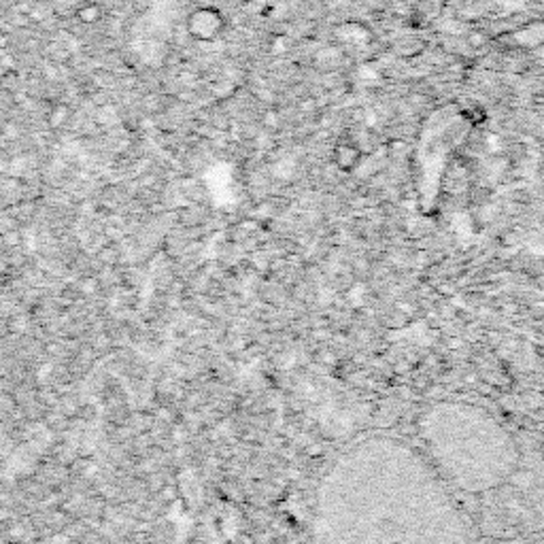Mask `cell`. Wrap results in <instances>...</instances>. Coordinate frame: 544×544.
Here are the masks:
<instances>
[{
    "mask_svg": "<svg viewBox=\"0 0 544 544\" xmlns=\"http://www.w3.org/2000/svg\"><path fill=\"white\" fill-rule=\"evenodd\" d=\"M313 544H472L470 523L430 459L406 442L370 436L325 470Z\"/></svg>",
    "mask_w": 544,
    "mask_h": 544,
    "instance_id": "obj_1",
    "label": "cell"
},
{
    "mask_svg": "<svg viewBox=\"0 0 544 544\" xmlns=\"http://www.w3.org/2000/svg\"><path fill=\"white\" fill-rule=\"evenodd\" d=\"M419 436L430 464L451 489L462 493L495 491L521 466L515 436L474 404H432L419 421Z\"/></svg>",
    "mask_w": 544,
    "mask_h": 544,
    "instance_id": "obj_2",
    "label": "cell"
},
{
    "mask_svg": "<svg viewBox=\"0 0 544 544\" xmlns=\"http://www.w3.org/2000/svg\"><path fill=\"white\" fill-rule=\"evenodd\" d=\"M228 28V17L219 7L200 5L192 9L185 17V32L198 43H215Z\"/></svg>",
    "mask_w": 544,
    "mask_h": 544,
    "instance_id": "obj_3",
    "label": "cell"
},
{
    "mask_svg": "<svg viewBox=\"0 0 544 544\" xmlns=\"http://www.w3.org/2000/svg\"><path fill=\"white\" fill-rule=\"evenodd\" d=\"M362 157H364L362 147L355 141H351V139L339 141L336 145H334V149H332V160H334V164H336L343 173H353L359 166Z\"/></svg>",
    "mask_w": 544,
    "mask_h": 544,
    "instance_id": "obj_4",
    "label": "cell"
},
{
    "mask_svg": "<svg viewBox=\"0 0 544 544\" xmlns=\"http://www.w3.org/2000/svg\"><path fill=\"white\" fill-rule=\"evenodd\" d=\"M104 17V9L98 3H83L75 9V20L83 26H94Z\"/></svg>",
    "mask_w": 544,
    "mask_h": 544,
    "instance_id": "obj_5",
    "label": "cell"
},
{
    "mask_svg": "<svg viewBox=\"0 0 544 544\" xmlns=\"http://www.w3.org/2000/svg\"><path fill=\"white\" fill-rule=\"evenodd\" d=\"M68 117H70V109H68L66 104H56V107H52V111H49V115H47L49 128H52V130L62 128Z\"/></svg>",
    "mask_w": 544,
    "mask_h": 544,
    "instance_id": "obj_6",
    "label": "cell"
},
{
    "mask_svg": "<svg viewBox=\"0 0 544 544\" xmlns=\"http://www.w3.org/2000/svg\"><path fill=\"white\" fill-rule=\"evenodd\" d=\"M489 544H544V531H538L534 536H519V538H504V540H495Z\"/></svg>",
    "mask_w": 544,
    "mask_h": 544,
    "instance_id": "obj_7",
    "label": "cell"
},
{
    "mask_svg": "<svg viewBox=\"0 0 544 544\" xmlns=\"http://www.w3.org/2000/svg\"><path fill=\"white\" fill-rule=\"evenodd\" d=\"M130 3V9L137 13V15H145V13H149V9H151V0H128Z\"/></svg>",
    "mask_w": 544,
    "mask_h": 544,
    "instance_id": "obj_8",
    "label": "cell"
}]
</instances>
